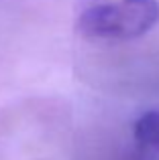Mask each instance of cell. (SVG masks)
I'll list each match as a JSON object with an SVG mask.
<instances>
[{"instance_id": "cell-1", "label": "cell", "mask_w": 159, "mask_h": 160, "mask_svg": "<svg viewBox=\"0 0 159 160\" xmlns=\"http://www.w3.org/2000/svg\"><path fill=\"white\" fill-rule=\"evenodd\" d=\"M159 22V0H80L78 28L88 37L133 41Z\"/></svg>"}, {"instance_id": "cell-2", "label": "cell", "mask_w": 159, "mask_h": 160, "mask_svg": "<svg viewBox=\"0 0 159 160\" xmlns=\"http://www.w3.org/2000/svg\"><path fill=\"white\" fill-rule=\"evenodd\" d=\"M133 136L145 148L159 152V109L143 112L133 124Z\"/></svg>"}]
</instances>
